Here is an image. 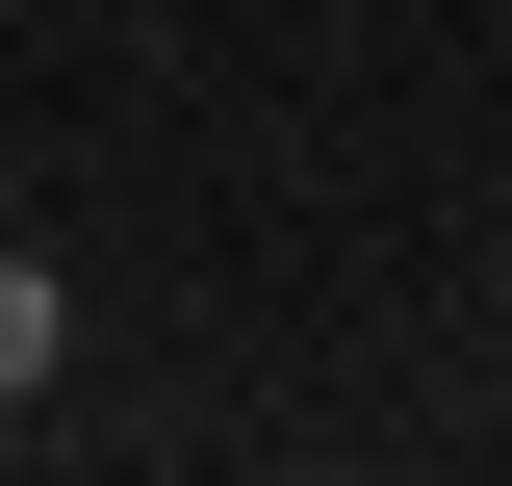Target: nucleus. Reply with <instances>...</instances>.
<instances>
[{"label":"nucleus","instance_id":"nucleus-1","mask_svg":"<svg viewBox=\"0 0 512 486\" xmlns=\"http://www.w3.org/2000/svg\"><path fill=\"white\" fill-rule=\"evenodd\" d=\"M77 359V282H52V256H26V231H0V410H26V384H52Z\"/></svg>","mask_w":512,"mask_h":486},{"label":"nucleus","instance_id":"nucleus-2","mask_svg":"<svg viewBox=\"0 0 512 486\" xmlns=\"http://www.w3.org/2000/svg\"><path fill=\"white\" fill-rule=\"evenodd\" d=\"M0 231H26V180H0Z\"/></svg>","mask_w":512,"mask_h":486}]
</instances>
